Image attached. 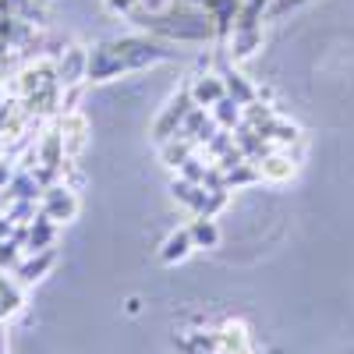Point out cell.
Returning a JSON list of instances; mask_svg holds the SVG:
<instances>
[{"instance_id":"1","label":"cell","mask_w":354,"mask_h":354,"mask_svg":"<svg viewBox=\"0 0 354 354\" xmlns=\"http://www.w3.org/2000/svg\"><path fill=\"white\" fill-rule=\"evenodd\" d=\"M53 262H57V252H53V248H43V252H28V259H21V262L15 266V280H18L21 287L36 283V280H43V277L53 270Z\"/></svg>"},{"instance_id":"2","label":"cell","mask_w":354,"mask_h":354,"mask_svg":"<svg viewBox=\"0 0 354 354\" xmlns=\"http://www.w3.org/2000/svg\"><path fill=\"white\" fill-rule=\"evenodd\" d=\"M78 213V198L71 195V188H50L43 195V216H50L53 223L71 220Z\"/></svg>"},{"instance_id":"3","label":"cell","mask_w":354,"mask_h":354,"mask_svg":"<svg viewBox=\"0 0 354 354\" xmlns=\"http://www.w3.org/2000/svg\"><path fill=\"white\" fill-rule=\"evenodd\" d=\"M192 248H195V241H192V234H188V227H185V230L170 234V238L163 241V248H160V259H163L167 266H174V262H185V259L192 255Z\"/></svg>"},{"instance_id":"4","label":"cell","mask_w":354,"mask_h":354,"mask_svg":"<svg viewBox=\"0 0 354 354\" xmlns=\"http://www.w3.org/2000/svg\"><path fill=\"white\" fill-rule=\"evenodd\" d=\"M188 234H192L195 248H216V245H220V230H216V223H213L209 216H198V220L188 227Z\"/></svg>"},{"instance_id":"5","label":"cell","mask_w":354,"mask_h":354,"mask_svg":"<svg viewBox=\"0 0 354 354\" xmlns=\"http://www.w3.org/2000/svg\"><path fill=\"white\" fill-rule=\"evenodd\" d=\"M21 308V283L0 277V315H11Z\"/></svg>"},{"instance_id":"6","label":"cell","mask_w":354,"mask_h":354,"mask_svg":"<svg viewBox=\"0 0 354 354\" xmlns=\"http://www.w3.org/2000/svg\"><path fill=\"white\" fill-rule=\"evenodd\" d=\"M220 96H223L220 82H198V88H195V100H198V103H213V100H220Z\"/></svg>"},{"instance_id":"7","label":"cell","mask_w":354,"mask_h":354,"mask_svg":"<svg viewBox=\"0 0 354 354\" xmlns=\"http://www.w3.org/2000/svg\"><path fill=\"white\" fill-rule=\"evenodd\" d=\"M0 354H4V337H0Z\"/></svg>"}]
</instances>
